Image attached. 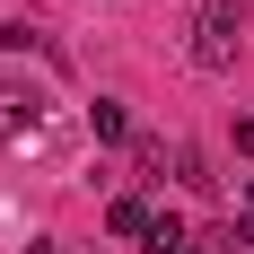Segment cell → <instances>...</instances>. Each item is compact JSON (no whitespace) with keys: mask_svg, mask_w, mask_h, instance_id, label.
Listing matches in <instances>:
<instances>
[{"mask_svg":"<svg viewBox=\"0 0 254 254\" xmlns=\"http://www.w3.org/2000/svg\"><path fill=\"white\" fill-rule=\"evenodd\" d=\"M88 131H97V140H140V131H131V114H123L114 97H97V105H88Z\"/></svg>","mask_w":254,"mask_h":254,"instance_id":"obj_6","label":"cell"},{"mask_svg":"<svg viewBox=\"0 0 254 254\" xmlns=\"http://www.w3.org/2000/svg\"><path fill=\"white\" fill-rule=\"evenodd\" d=\"M149 219H158V210L140 202V193H114V210H105V228H114V237H149Z\"/></svg>","mask_w":254,"mask_h":254,"instance_id":"obj_4","label":"cell"},{"mask_svg":"<svg viewBox=\"0 0 254 254\" xmlns=\"http://www.w3.org/2000/svg\"><path fill=\"white\" fill-rule=\"evenodd\" d=\"M246 228H254V176H246Z\"/></svg>","mask_w":254,"mask_h":254,"instance_id":"obj_8","label":"cell"},{"mask_svg":"<svg viewBox=\"0 0 254 254\" xmlns=\"http://www.w3.org/2000/svg\"><path fill=\"white\" fill-rule=\"evenodd\" d=\"M193 254H202V246H193Z\"/></svg>","mask_w":254,"mask_h":254,"instance_id":"obj_9","label":"cell"},{"mask_svg":"<svg viewBox=\"0 0 254 254\" xmlns=\"http://www.w3.org/2000/svg\"><path fill=\"white\" fill-rule=\"evenodd\" d=\"M140 254H193V228H184L176 210H158V219H149V237H140Z\"/></svg>","mask_w":254,"mask_h":254,"instance_id":"obj_3","label":"cell"},{"mask_svg":"<svg viewBox=\"0 0 254 254\" xmlns=\"http://www.w3.org/2000/svg\"><path fill=\"white\" fill-rule=\"evenodd\" d=\"M18 254H53V237H26V246H18Z\"/></svg>","mask_w":254,"mask_h":254,"instance_id":"obj_7","label":"cell"},{"mask_svg":"<svg viewBox=\"0 0 254 254\" xmlns=\"http://www.w3.org/2000/svg\"><path fill=\"white\" fill-rule=\"evenodd\" d=\"M176 184H184V193H219V176H210V149H193V140H184V149H176Z\"/></svg>","mask_w":254,"mask_h":254,"instance_id":"obj_5","label":"cell"},{"mask_svg":"<svg viewBox=\"0 0 254 254\" xmlns=\"http://www.w3.org/2000/svg\"><path fill=\"white\" fill-rule=\"evenodd\" d=\"M193 70H210V79L237 70V0H210L202 9V26H193Z\"/></svg>","mask_w":254,"mask_h":254,"instance_id":"obj_1","label":"cell"},{"mask_svg":"<svg viewBox=\"0 0 254 254\" xmlns=\"http://www.w3.org/2000/svg\"><path fill=\"white\" fill-rule=\"evenodd\" d=\"M35 131H44V97L18 88V79H0V149H18V140H35Z\"/></svg>","mask_w":254,"mask_h":254,"instance_id":"obj_2","label":"cell"}]
</instances>
